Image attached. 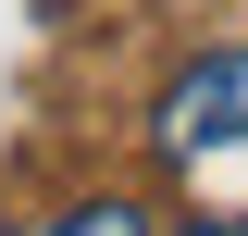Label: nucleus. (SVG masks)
Wrapping results in <instances>:
<instances>
[{
  "mask_svg": "<svg viewBox=\"0 0 248 236\" xmlns=\"http://www.w3.org/2000/svg\"><path fill=\"white\" fill-rule=\"evenodd\" d=\"M236 124H248V50H211L174 100H161V162H199V149L236 137Z\"/></svg>",
  "mask_w": 248,
  "mask_h": 236,
  "instance_id": "nucleus-1",
  "label": "nucleus"
},
{
  "mask_svg": "<svg viewBox=\"0 0 248 236\" xmlns=\"http://www.w3.org/2000/svg\"><path fill=\"white\" fill-rule=\"evenodd\" d=\"M50 236H149V224H137V211H124V199H87V211H62Z\"/></svg>",
  "mask_w": 248,
  "mask_h": 236,
  "instance_id": "nucleus-2",
  "label": "nucleus"
},
{
  "mask_svg": "<svg viewBox=\"0 0 248 236\" xmlns=\"http://www.w3.org/2000/svg\"><path fill=\"white\" fill-rule=\"evenodd\" d=\"M186 236H248V224H186Z\"/></svg>",
  "mask_w": 248,
  "mask_h": 236,
  "instance_id": "nucleus-3",
  "label": "nucleus"
}]
</instances>
